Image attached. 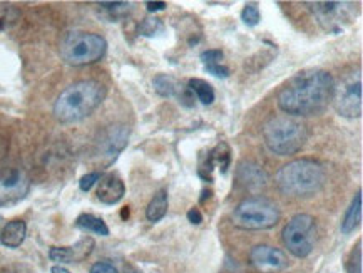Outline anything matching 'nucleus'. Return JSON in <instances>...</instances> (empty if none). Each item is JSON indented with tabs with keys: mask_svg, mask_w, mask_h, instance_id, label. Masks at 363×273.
<instances>
[{
	"mask_svg": "<svg viewBox=\"0 0 363 273\" xmlns=\"http://www.w3.org/2000/svg\"><path fill=\"white\" fill-rule=\"evenodd\" d=\"M108 50V43L92 32H69L60 40V57L69 66H89L101 61Z\"/></svg>",
	"mask_w": 363,
	"mask_h": 273,
	"instance_id": "obj_5",
	"label": "nucleus"
},
{
	"mask_svg": "<svg viewBox=\"0 0 363 273\" xmlns=\"http://www.w3.org/2000/svg\"><path fill=\"white\" fill-rule=\"evenodd\" d=\"M162 30H164V24H162L161 18H157V17L144 18V21L141 22V26H139V34L146 35V37L157 35Z\"/></svg>",
	"mask_w": 363,
	"mask_h": 273,
	"instance_id": "obj_25",
	"label": "nucleus"
},
{
	"mask_svg": "<svg viewBox=\"0 0 363 273\" xmlns=\"http://www.w3.org/2000/svg\"><path fill=\"white\" fill-rule=\"evenodd\" d=\"M124 273H139L136 268L134 267H125V270H124Z\"/></svg>",
	"mask_w": 363,
	"mask_h": 273,
	"instance_id": "obj_34",
	"label": "nucleus"
},
{
	"mask_svg": "<svg viewBox=\"0 0 363 273\" xmlns=\"http://www.w3.org/2000/svg\"><path fill=\"white\" fill-rule=\"evenodd\" d=\"M327 179V168L320 161L310 158L290 161L274 177L280 191L293 198L313 196L322 191Z\"/></svg>",
	"mask_w": 363,
	"mask_h": 273,
	"instance_id": "obj_3",
	"label": "nucleus"
},
{
	"mask_svg": "<svg viewBox=\"0 0 363 273\" xmlns=\"http://www.w3.org/2000/svg\"><path fill=\"white\" fill-rule=\"evenodd\" d=\"M108 94V87L99 81L74 82L60 92L54 104V116L57 121L71 124L89 118L102 104Z\"/></svg>",
	"mask_w": 363,
	"mask_h": 273,
	"instance_id": "obj_2",
	"label": "nucleus"
},
{
	"mask_svg": "<svg viewBox=\"0 0 363 273\" xmlns=\"http://www.w3.org/2000/svg\"><path fill=\"white\" fill-rule=\"evenodd\" d=\"M94 248V240L86 237L79 240L72 247H52L49 252V258L57 263H77L91 255Z\"/></svg>",
	"mask_w": 363,
	"mask_h": 273,
	"instance_id": "obj_15",
	"label": "nucleus"
},
{
	"mask_svg": "<svg viewBox=\"0 0 363 273\" xmlns=\"http://www.w3.org/2000/svg\"><path fill=\"white\" fill-rule=\"evenodd\" d=\"M152 86H155V91L162 97H178L181 87L179 82L174 79V77L167 76V74H160V76L155 77L152 81Z\"/></svg>",
	"mask_w": 363,
	"mask_h": 273,
	"instance_id": "obj_22",
	"label": "nucleus"
},
{
	"mask_svg": "<svg viewBox=\"0 0 363 273\" xmlns=\"http://www.w3.org/2000/svg\"><path fill=\"white\" fill-rule=\"evenodd\" d=\"M102 174L99 173V171H92V173H87L84 174V177L81 178V182H79V188L82 189V191H91V188L94 186V184L99 182Z\"/></svg>",
	"mask_w": 363,
	"mask_h": 273,
	"instance_id": "obj_28",
	"label": "nucleus"
},
{
	"mask_svg": "<svg viewBox=\"0 0 363 273\" xmlns=\"http://www.w3.org/2000/svg\"><path fill=\"white\" fill-rule=\"evenodd\" d=\"M263 138L268 150L278 156L296 155L308 140L303 123L288 116H274L263 128Z\"/></svg>",
	"mask_w": 363,
	"mask_h": 273,
	"instance_id": "obj_4",
	"label": "nucleus"
},
{
	"mask_svg": "<svg viewBox=\"0 0 363 273\" xmlns=\"http://www.w3.org/2000/svg\"><path fill=\"white\" fill-rule=\"evenodd\" d=\"M188 220H189V223L199 225V223H201V221H203L201 211H199L198 208H191V210L188 211Z\"/></svg>",
	"mask_w": 363,
	"mask_h": 273,
	"instance_id": "obj_30",
	"label": "nucleus"
},
{
	"mask_svg": "<svg viewBox=\"0 0 363 273\" xmlns=\"http://www.w3.org/2000/svg\"><path fill=\"white\" fill-rule=\"evenodd\" d=\"M236 184L246 191H259L268 184V174L263 166L253 163V161H241L235 173Z\"/></svg>",
	"mask_w": 363,
	"mask_h": 273,
	"instance_id": "obj_14",
	"label": "nucleus"
},
{
	"mask_svg": "<svg viewBox=\"0 0 363 273\" xmlns=\"http://www.w3.org/2000/svg\"><path fill=\"white\" fill-rule=\"evenodd\" d=\"M335 81L332 74L311 69L296 74L278 94V106L290 116H318L333 99Z\"/></svg>",
	"mask_w": 363,
	"mask_h": 273,
	"instance_id": "obj_1",
	"label": "nucleus"
},
{
	"mask_svg": "<svg viewBox=\"0 0 363 273\" xmlns=\"http://www.w3.org/2000/svg\"><path fill=\"white\" fill-rule=\"evenodd\" d=\"M76 226L84 231H89V233L101 235V237H108L109 235V226L106 225V221L102 218H97L89 213H84L76 220Z\"/></svg>",
	"mask_w": 363,
	"mask_h": 273,
	"instance_id": "obj_21",
	"label": "nucleus"
},
{
	"mask_svg": "<svg viewBox=\"0 0 363 273\" xmlns=\"http://www.w3.org/2000/svg\"><path fill=\"white\" fill-rule=\"evenodd\" d=\"M167 208H169V198H167V189L162 188L155 194V198L147 205L146 218L152 221V223H157V221H161L166 216Z\"/></svg>",
	"mask_w": 363,
	"mask_h": 273,
	"instance_id": "obj_20",
	"label": "nucleus"
},
{
	"mask_svg": "<svg viewBox=\"0 0 363 273\" xmlns=\"http://www.w3.org/2000/svg\"><path fill=\"white\" fill-rule=\"evenodd\" d=\"M50 273H71L67 270V268H64V267H60V265H55V267H52V270H50Z\"/></svg>",
	"mask_w": 363,
	"mask_h": 273,
	"instance_id": "obj_33",
	"label": "nucleus"
},
{
	"mask_svg": "<svg viewBox=\"0 0 363 273\" xmlns=\"http://www.w3.org/2000/svg\"><path fill=\"white\" fill-rule=\"evenodd\" d=\"M360 221H362V191H358L342 218V225H340L342 233L345 235L353 233V231L358 228V225H360Z\"/></svg>",
	"mask_w": 363,
	"mask_h": 273,
	"instance_id": "obj_19",
	"label": "nucleus"
},
{
	"mask_svg": "<svg viewBox=\"0 0 363 273\" xmlns=\"http://www.w3.org/2000/svg\"><path fill=\"white\" fill-rule=\"evenodd\" d=\"M129 141V128L125 124H113L101 134L97 143V158L104 166H111L124 151Z\"/></svg>",
	"mask_w": 363,
	"mask_h": 273,
	"instance_id": "obj_9",
	"label": "nucleus"
},
{
	"mask_svg": "<svg viewBox=\"0 0 363 273\" xmlns=\"http://www.w3.org/2000/svg\"><path fill=\"white\" fill-rule=\"evenodd\" d=\"M348 4L345 2H315L311 4V11L325 29L338 32L342 29V22L348 21Z\"/></svg>",
	"mask_w": 363,
	"mask_h": 273,
	"instance_id": "obj_12",
	"label": "nucleus"
},
{
	"mask_svg": "<svg viewBox=\"0 0 363 273\" xmlns=\"http://www.w3.org/2000/svg\"><path fill=\"white\" fill-rule=\"evenodd\" d=\"M0 273H30V270L22 265H9V267L0 268Z\"/></svg>",
	"mask_w": 363,
	"mask_h": 273,
	"instance_id": "obj_31",
	"label": "nucleus"
},
{
	"mask_svg": "<svg viewBox=\"0 0 363 273\" xmlns=\"http://www.w3.org/2000/svg\"><path fill=\"white\" fill-rule=\"evenodd\" d=\"M30 179L22 169H9L0 174V208L17 205L27 196Z\"/></svg>",
	"mask_w": 363,
	"mask_h": 273,
	"instance_id": "obj_10",
	"label": "nucleus"
},
{
	"mask_svg": "<svg viewBox=\"0 0 363 273\" xmlns=\"http://www.w3.org/2000/svg\"><path fill=\"white\" fill-rule=\"evenodd\" d=\"M215 166L220 168L223 174H226L228 168L231 166V147L228 146V143L225 141L218 143V145L208 152L206 158L201 160V163H199V168H198V174L204 179V182L211 183L213 169H215Z\"/></svg>",
	"mask_w": 363,
	"mask_h": 273,
	"instance_id": "obj_13",
	"label": "nucleus"
},
{
	"mask_svg": "<svg viewBox=\"0 0 363 273\" xmlns=\"http://www.w3.org/2000/svg\"><path fill=\"white\" fill-rule=\"evenodd\" d=\"M332 103L337 113L343 118H360L363 111V87L360 74H352L340 84H335Z\"/></svg>",
	"mask_w": 363,
	"mask_h": 273,
	"instance_id": "obj_8",
	"label": "nucleus"
},
{
	"mask_svg": "<svg viewBox=\"0 0 363 273\" xmlns=\"http://www.w3.org/2000/svg\"><path fill=\"white\" fill-rule=\"evenodd\" d=\"M231 221L240 230H269L280 221V210L268 198H246L235 208Z\"/></svg>",
	"mask_w": 363,
	"mask_h": 273,
	"instance_id": "obj_6",
	"label": "nucleus"
},
{
	"mask_svg": "<svg viewBox=\"0 0 363 273\" xmlns=\"http://www.w3.org/2000/svg\"><path fill=\"white\" fill-rule=\"evenodd\" d=\"M27 235V225L24 220H12L4 225L0 231V242L7 248H17L24 243Z\"/></svg>",
	"mask_w": 363,
	"mask_h": 273,
	"instance_id": "obj_17",
	"label": "nucleus"
},
{
	"mask_svg": "<svg viewBox=\"0 0 363 273\" xmlns=\"http://www.w3.org/2000/svg\"><path fill=\"white\" fill-rule=\"evenodd\" d=\"M283 243L296 258H306L316 243V221L311 215L301 213L293 216L283 228Z\"/></svg>",
	"mask_w": 363,
	"mask_h": 273,
	"instance_id": "obj_7",
	"label": "nucleus"
},
{
	"mask_svg": "<svg viewBox=\"0 0 363 273\" xmlns=\"http://www.w3.org/2000/svg\"><path fill=\"white\" fill-rule=\"evenodd\" d=\"M99 7L102 11L109 13V18H121L125 17L131 12V4L128 2H99Z\"/></svg>",
	"mask_w": 363,
	"mask_h": 273,
	"instance_id": "obj_24",
	"label": "nucleus"
},
{
	"mask_svg": "<svg viewBox=\"0 0 363 273\" xmlns=\"http://www.w3.org/2000/svg\"><path fill=\"white\" fill-rule=\"evenodd\" d=\"M250 262L255 268L267 273L283 272L290 267V262H288L285 253L281 250L269 247V245H256V247L251 248Z\"/></svg>",
	"mask_w": 363,
	"mask_h": 273,
	"instance_id": "obj_11",
	"label": "nucleus"
},
{
	"mask_svg": "<svg viewBox=\"0 0 363 273\" xmlns=\"http://www.w3.org/2000/svg\"><path fill=\"white\" fill-rule=\"evenodd\" d=\"M362 242H358L357 247H353L350 255H348L347 273H362Z\"/></svg>",
	"mask_w": 363,
	"mask_h": 273,
	"instance_id": "obj_27",
	"label": "nucleus"
},
{
	"mask_svg": "<svg viewBox=\"0 0 363 273\" xmlns=\"http://www.w3.org/2000/svg\"><path fill=\"white\" fill-rule=\"evenodd\" d=\"M241 21L245 22L248 27H256L259 24V21H262V12H259V9L256 4H246L243 11H241Z\"/></svg>",
	"mask_w": 363,
	"mask_h": 273,
	"instance_id": "obj_26",
	"label": "nucleus"
},
{
	"mask_svg": "<svg viewBox=\"0 0 363 273\" xmlns=\"http://www.w3.org/2000/svg\"><path fill=\"white\" fill-rule=\"evenodd\" d=\"M97 183V200L104 205H116L124 198L125 184L116 173L104 174Z\"/></svg>",
	"mask_w": 363,
	"mask_h": 273,
	"instance_id": "obj_16",
	"label": "nucleus"
},
{
	"mask_svg": "<svg viewBox=\"0 0 363 273\" xmlns=\"http://www.w3.org/2000/svg\"><path fill=\"white\" fill-rule=\"evenodd\" d=\"M146 7L149 12H160V11H164L167 7L166 2H146Z\"/></svg>",
	"mask_w": 363,
	"mask_h": 273,
	"instance_id": "obj_32",
	"label": "nucleus"
},
{
	"mask_svg": "<svg viewBox=\"0 0 363 273\" xmlns=\"http://www.w3.org/2000/svg\"><path fill=\"white\" fill-rule=\"evenodd\" d=\"M89 273H119L118 268H116L113 263L109 262H97L91 267Z\"/></svg>",
	"mask_w": 363,
	"mask_h": 273,
	"instance_id": "obj_29",
	"label": "nucleus"
},
{
	"mask_svg": "<svg viewBox=\"0 0 363 273\" xmlns=\"http://www.w3.org/2000/svg\"><path fill=\"white\" fill-rule=\"evenodd\" d=\"M188 87L196 96V99L201 101L203 104L209 106L215 103V89H213V86L209 82L203 79H189Z\"/></svg>",
	"mask_w": 363,
	"mask_h": 273,
	"instance_id": "obj_23",
	"label": "nucleus"
},
{
	"mask_svg": "<svg viewBox=\"0 0 363 273\" xmlns=\"http://www.w3.org/2000/svg\"><path fill=\"white\" fill-rule=\"evenodd\" d=\"M223 57H225V54H223V50L220 49H208L201 54L204 69H206L209 74H213V76L226 79V77H230V69L223 66Z\"/></svg>",
	"mask_w": 363,
	"mask_h": 273,
	"instance_id": "obj_18",
	"label": "nucleus"
}]
</instances>
